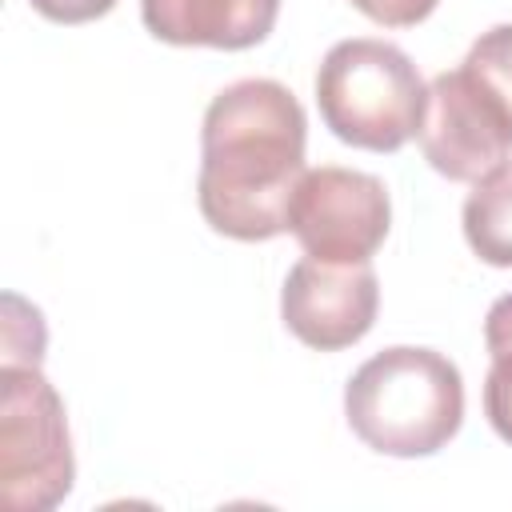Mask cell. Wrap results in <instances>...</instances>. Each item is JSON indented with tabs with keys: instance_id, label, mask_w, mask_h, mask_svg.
Here are the masks:
<instances>
[{
	"instance_id": "6da1fadb",
	"label": "cell",
	"mask_w": 512,
	"mask_h": 512,
	"mask_svg": "<svg viewBox=\"0 0 512 512\" xmlns=\"http://www.w3.org/2000/svg\"><path fill=\"white\" fill-rule=\"evenodd\" d=\"M308 116L292 88L248 76L212 96L200 128L196 200L204 220L232 240L288 232V204L304 168Z\"/></svg>"
},
{
	"instance_id": "7a4b0ae2",
	"label": "cell",
	"mask_w": 512,
	"mask_h": 512,
	"mask_svg": "<svg viewBox=\"0 0 512 512\" xmlns=\"http://www.w3.org/2000/svg\"><path fill=\"white\" fill-rule=\"evenodd\" d=\"M344 416L372 452L400 460L432 456L464 424L460 368L432 348H384L352 372Z\"/></svg>"
},
{
	"instance_id": "3957f363",
	"label": "cell",
	"mask_w": 512,
	"mask_h": 512,
	"mask_svg": "<svg viewBox=\"0 0 512 512\" xmlns=\"http://www.w3.org/2000/svg\"><path fill=\"white\" fill-rule=\"evenodd\" d=\"M316 104L336 140L368 152H396L420 132L428 84L404 48L376 36H352L332 44L320 60Z\"/></svg>"
},
{
	"instance_id": "277c9868",
	"label": "cell",
	"mask_w": 512,
	"mask_h": 512,
	"mask_svg": "<svg viewBox=\"0 0 512 512\" xmlns=\"http://www.w3.org/2000/svg\"><path fill=\"white\" fill-rule=\"evenodd\" d=\"M76 480V456L60 392L40 364L0 368V500L12 512L56 508Z\"/></svg>"
},
{
	"instance_id": "5b68a950",
	"label": "cell",
	"mask_w": 512,
	"mask_h": 512,
	"mask_svg": "<svg viewBox=\"0 0 512 512\" xmlns=\"http://www.w3.org/2000/svg\"><path fill=\"white\" fill-rule=\"evenodd\" d=\"M416 136L424 160L448 180L476 184L512 160V112L464 64L440 72L428 84V104Z\"/></svg>"
},
{
	"instance_id": "8992f818",
	"label": "cell",
	"mask_w": 512,
	"mask_h": 512,
	"mask_svg": "<svg viewBox=\"0 0 512 512\" xmlns=\"http://www.w3.org/2000/svg\"><path fill=\"white\" fill-rule=\"evenodd\" d=\"M392 224L388 188L360 168H308L288 204V232L316 260L360 264L384 244Z\"/></svg>"
},
{
	"instance_id": "52a82bcc",
	"label": "cell",
	"mask_w": 512,
	"mask_h": 512,
	"mask_svg": "<svg viewBox=\"0 0 512 512\" xmlns=\"http://www.w3.org/2000/svg\"><path fill=\"white\" fill-rule=\"evenodd\" d=\"M380 308V284L368 260L360 264H332L304 256L292 264L284 288H280V316L288 332L316 348V352H340L368 336Z\"/></svg>"
},
{
	"instance_id": "ba28073f",
	"label": "cell",
	"mask_w": 512,
	"mask_h": 512,
	"mask_svg": "<svg viewBox=\"0 0 512 512\" xmlns=\"http://www.w3.org/2000/svg\"><path fill=\"white\" fill-rule=\"evenodd\" d=\"M140 16L164 44L240 52L272 32L280 0H140Z\"/></svg>"
},
{
	"instance_id": "9c48e42d",
	"label": "cell",
	"mask_w": 512,
	"mask_h": 512,
	"mask_svg": "<svg viewBox=\"0 0 512 512\" xmlns=\"http://www.w3.org/2000/svg\"><path fill=\"white\" fill-rule=\"evenodd\" d=\"M464 240L484 264L512 268V164L476 180V188L468 192Z\"/></svg>"
},
{
	"instance_id": "30bf717a",
	"label": "cell",
	"mask_w": 512,
	"mask_h": 512,
	"mask_svg": "<svg viewBox=\"0 0 512 512\" xmlns=\"http://www.w3.org/2000/svg\"><path fill=\"white\" fill-rule=\"evenodd\" d=\"M464 68H472L512 112V24H496L480 32V40L464 56Z\"/></svg>"
},
{
	"instance_id": "8fae6325",
	"label": "cell",
	"mask_w": 512,
	"mask_h": 512,
	"mask_svg": "<svg viewBox=\"0 0 512 512\" xmlns=\"http://www.w3.org/2000/svg\"><path fill=\"white\" fill-rule=\"evenodd\" d=\"M484 416L504 444H512V356H496L484 376Z\"/></svg>"
},
{
	"instance_id": "7c38bea8",
	"label": "cell",
	"mask_w": 512,
	"mask_h": 512,
	"mask_svg": "<svg viewBox=\"0 0 512 512\" xmlns=\"http://www.w3.org/2000/svg\"><path fill=\"white\" fill-rule=\"evenodd\" d=\"M368 20L384 24V28H412L420 20H428L436 12L440 0H352Z\"/></svg>"
},
{
	"instance_id": "4fadbf2b",
	"label": "cell",
	"mask_w": 512,
	"mask_h": 512,
	"mask_svg": "<svg viewBox=\"0 0 512 512\" xmlns=\"http://www.w3.org/2000/svg\"><path fill=\"white\" fill-rule=\"evenodd\" d=\"M116 0H32V8L44 16V20H56V24H84V20H96L104 12H112Z\"/></svg>"
},
{
	"instance_id": "5bb4252c",
	"label": "cell",
	"mask_w": 512,
	"mask_h": 512,
	"mask_svg": "<svg viewBox=\"0 0 512 512\" xmlns=\"http://www.w3.org/2000/svg\"><path fill=\"white\" fill-rule=\"evenodd\" d=\"M484 344L488 356H512V292H504L500 300H492L488 316H484Z\"/></svg>"
}]
</instances>
